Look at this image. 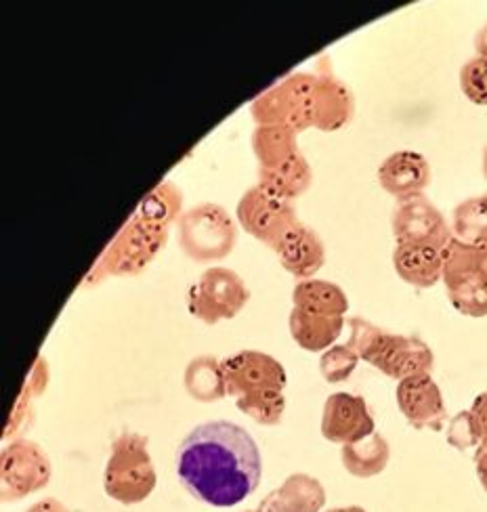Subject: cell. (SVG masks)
Masks as SVG:
<instances>
[{
  "label": "cell",
  "mask_w": 487,
  "mask_h": 512,
  "mask_svg": "<svg viewBox=\"0 0 487 512\" xmlns=\"http://www.w3.org/2000/svg\"><path fill=\"white\" fill-rule=\"evenodd\" d=\"M156 481V468L147 452V437L131 431L120 433L105 464V494L120 504H139L152 496Z\"/></svg>",
  "instance_id": "obj_3"
},
{
  "label": "cell",
  "mask_w": 487,
  "mask_h": 512,
  "mask_svg": "<svg viewBox=\"0 0 487 512\" xmlns=\"http://www.w3.org/2000/svg\"><path fill=\"white\" fill-rule=\"evenodd\" d=\"M236 215L242 229L273 252H278L288 233L301 223L290 200L269 194L261 185H252L240 198Z\"/></svg>",
  "instance_id": "obj_9"
},
{
  "label": "cell",
  "mask_w": 487,
  "mask_h": 512,
  "mask_svg": "<svg viewBox=\"0 0 487 512\" xmlns=\"http://www.w3.org/2000/svg\"><path fill=\"white\" fill-rule=\"evenodd\" d=\"M168 240V229L156 227L133 215L118 236L112 240L108 250L103 252L95 271L87 277V284L99 282V277L114 275V277H129L139 275L147 265H150L156 254L164 248Z\"/></svg>",
  "instance_id": "obj_7"
},
{
  "label": "cell",
  "mask_w": 487,
  "mask_h": 512,
  "mask_svg": "<svg viewBox=\"0 0 487 512\" xmlns=\"http://www.w3.org/2000/svg\"><path fill=\"white\" fill-rule=\"evenodd\" d=\"M288 326H290L294 343L303 351L320 353L334 347L338 336L343 334L345 317L322 313V311H311L303 307H292Z\"/></svg>",
  "instance_id": "obj_18"
},
{
  "label": "cell",
  "mask_w": 487,
  "mask_h": 512,
  "mask_svg": "<svg viewBox=\"0 0 487 512\" xmlns=\"http://www.w3.org/2000/svg\"><path fill=\"white\" fill-rule=\"evenodd\" d=\"M326 504L324 485L311 475H290L259 506V512H320Z\"/></svg>",
  "instance_id": "obj_19"
},
{
  "label": "cell",
  "mask_w": 487,
  "mask_h": 512,
  "mask_svg": "<svg viewBox=\"0 0 487 512\" xmlns=\"http://www.w3.org/2000/svg\"><path fill=\"white\" fill-rule=\"evenodd\" d=\"M391 227L397 244L435 246L446 250L454 240L452 225L443 217V212L425 196L397 202L391 217Z\"/></svg>",
  "instance_id": "obj_10"
},
{
  "label": "cell",
  "mask_w": 487,
  "mask_h": 512,
  "mask_svg": "<svg viewBox=\"0 0 487 512\" xmlns=\"http://www.w3.org/2000/svg\"><path fill=\"white\" fill-rule=\"evenodd\" d=\"M376 433L374 418L364 397L334 393L324 403L322 435L330 443L351 445Z\"/></svg>",
  "instance_id": "obj_14"
},
{
  "label": "cell",
  "mask_w": 487,
  "mask_h": 512,
  "mask_svg": "<svg viewBox=\"0 0 487 512\" xmlns=\"http://www.w3.org/2000/svg\"><path fill=\"white\" fill-rule=\"evenodd\" d=\"M452 236L471 246H487V196H473L452 212Z\"/></svg>",
  "instance_id": "obj_26"
},
{
  "label": "cell",
  "mask_w": 487,
  "mask_h": 512,
  "mask_svg": "<svg viewBox=\"0 0 487 512\" xmlns=\"http://www.w3.org/2000/svg\"><path fill=\"white\" fill-rule=\"evenodd\" d=\"M471 414L481 443H487V391L477 395V399L471 405Z\"/></svg>",
  "instance_id": "obj_33"
},
{
  "label": "cell",
  "mask_w": 487,
  "mask_h": 512,
  "mask_svg": "<svg viewBox=\"0 0 487 512\" xmlns=\"http://www.w3.org/2000/svg\"><path fill=\"white\" fill-rule=\"evenodd\" d=\"M483 175H485V179H487V145H485V149H483Z\"/></svg>",
  "instance_id": "obj_38"
},
{
  "label": "cell",
  "mask_w": 487,
  "mask_h": 512,
  "mask_svg": "<svg viewBox=\"0 0 487 512\" xmlns=\"http://www.w3.org/2000/svg\"><path fill=\"white\" fill-rule=\"evenodd\" d=\"M0 475H3V500L17 502L47 487L51 460L34 441L19 439L3 450Z\"/></svg>",
  "instance_id": "obj_11"
},
{
  "label": "cell",
  "mask_w": 487,
  "mask_h": 512,
  "mask_svg": "<svg viewBox=\"0 0 487 512\" xmlns=\"http://www.w3.org/2000/svg\"><path fill=\"white\" fill-rule=\"evenodd\" d=\"M28 512H70L66 506L59 504L57 500L49 498V500H42V502H36L34 506L28 508Z\"/></svg>",
  "instance_id": "obj_35"
},
{
  "label": "cell",
  "mask_w": 487,
  "mask_h": 512,
  "mask_svg": "<svg viewBox=\"0 0 487 512\" xmlns=\"http://www.w3.org/2000/svg\"><path fill=\"white\" fill-rule=\"evenodd\" d=\"M185 389L194 399L204 403L227 397L221 361L208 355L189 361L185 368Z\"/></svg>",
  "instance_id": "obj_25"
},
{
  "label": "cell",
  "mask_w": 487,
  "mask_h": 512,
  "mask_svg": "<svg viewBox=\"0 0 487 512\" xmlns=\"http://www.w3.org/2000/svg\"><path fill=\"white\" fill-rule=\"evenodd\" d=\"M181 208H183L181 189L171 181H164L139 204L135 215L156 227L168 229L179 217Z\"/></svg>",
  "instance_id": "obj_27"
},
{
  "label": "cell",
  "mask_w": 487,
  "mask_h": 512,
  "mask_svg": "<svg viewBox=\"0 0 487 512\" xmlns=\"http://www.w3.org/2000/svg\"><path fill=\"white\" fill-rule=\"evenodd\" d=\"M395 273L414 288H433L443 277V250L435 246L397 244L393 250Z\"/></svg>",
  "instance_id": "obj_20"
},
{
  "label": "cell",
  "mask_w": 487,
  "mask_h": 512,
  "mask_svg": "<svg viewBox=\"0 0 487 512\" xmlns=\"http://www.w3.org/2000/svg\"><path fill=\"white\" fill-rule=\"evenodd\" d=\"M238 240V227L219 204H198L181 212L179 244L196 263H215L231 254Z\"/></svg>",
  "instance_id": "obj_5"
},
{
  "label": "cell",
  "mask_w": 487,
  "mask_h": 512,
  "mask_svg": "<svg viewBox=\"0 0 487 512\" xmlns=\"http://www.w3.org/2000/svg\"><path fill=\"white\" fill-rule=\"evenodd\" d=\"M313 183V170L307 162V158L299 152L290 160H286L280 166L259 170V183L269 194L284 198V200H296L303 196L305 191Z\"/></svg>",
  "instance_id": "obj_21"
},
{
  "label": "cell",
  "mask_w": 487,
  "mask_h": 512,
  "mask_svg": "<svg viewBox=\"0 0 487 512\" xmlns=\"http://www.w3.org/2000/svg\"><path fill=\"white\" fill-rule=\"evenodd\" d=\"M452 307L467 317L487 315V246L452 240L443 250V277Z\"/></svg>",
  "instance_id": "obj_4"
},
{
  "label": "cell",
  "mask_w": 487,
  "mask_h": 512,
  "mask_svg": "<svg viewBox=\"0 0 487 512\" xmlns=\"http://www.w3.org/2000/svg\"><path fill=\"white\" fill-rule=\"evenodd\" d=\"M248 301V286L236 271L227 267H210L187 292L189 313L208 326L234 319Z\"/></svg>",
  "instance_id": "obj_8"
},
{
  "label": "cell",
  "mask_w": 487,
  "mask_h": 512,
  "mask_svg": "<svg viewBox=\"0 0 487 512\" xmlns=\"http://www.w3.org/2000/svg\"><path fill=\"white\" fill-rule=\"evenodd\" d=\"M47 380H49L47 361L42 359V357H38L36 366H34V368H32V372H30V378H28V382H26V387H24V391H21L19 401L15 403L13 414H11V420H9V424H7V433H5V437H15V435L19 433L21 424H24V414H26V416L30 414V401L34 399V395L45 393V389H47Z\"/></svg>",
  "instance_id": "obj_29"
},
{
  "label": "cell",
  "mask_w": 487,
  "mask_h": 512,
  "mask_svg": "<svg viewBox=\"0 0 487 512\" xmlns=\"http://www.w3.org/2000/svg\"><path fill=\"white\" fill-rule=\"evenodd\" d=\"M238 410L250 416L254 422L273 426L280 424L284 410H286V397L284 391H267L259 395H248L236 399Z\"/></svg>",
  "instance_id": "obj_28"
},
{
  "label": "cell",
  "mask_w": 487,
  "mask_h": 512,
  "mask_svg": "<svg viewBox=\"0 0 487 512\" xmlns=\"http://www.w3.org/2000/svg\"><path fill=\"white\" fill-rule=\"evenodd\" d=\"M282 267L299 280H311L326 263V246L320 233L305 223L296 225L278 248Z\"/></svg>",
  "instance_id": "obj_17"
},
{
  "label": "cell",
  "mask_w": 487,
  "mask_h": 512,
  "mask_svg": "<svg viewBox=\"0 0 487 512\" xmlns=\"http://www.w3.org/2000/svg\"><path fill=\"white\" fill-rule=\"evenodd\" d=\"M349 347L370 366L393 380L416 374H431L435 357L425 340L418 336L391 334L362 317L349 319Z\"/></svg>",
  "instance_id": "obj_2"
},
{
  "label": "cell",
  "mask_w": 487,
  "mask_h": 512,
  "mask_svg": "<svg viewBox=\"0 0 487 512\" xmlns=\"http://www.w3.org/2000/svg\"><path fill=\"white\" fill-rule=\"evenodd\" d=\"M355 114V97L347 84L336 78L330 59L322 57L315 70V105L313 128L322 133H334L345 128Z\"/></svg>",
  "instance_id": "obj_15"
},
{
  "label": "cell",
  "mask_w": 487,
  "mask_h": 512,
  "mask_svg": "<svg viewBox=\"0 0 487 512\" xmlns=\"http://www.w3.org/2000/svg\"><path fill=\"white\" fill-rule=\"evenodd\" d=\"M389 458H391L389 443L380 433H372L362 441L343 445L341 450L343 466L353 477H359V479H370L383 473L389 464Z\"/></svg>",
  "instance_id": "obj_22"
},
{
  "label": "cell",
  "mask_w": 487,
  "mask_h": 512,
  "mask_svg": "<svg viewBox=\"0 0 487 512\" xmlns=\"http://www.w3.org/2000/svg\"><path fill=\"white\" fill-rule=\"evenodd\" d=\"M431 164L429 160L410 149L391 154L378 168V183L397 202H406L422 196L431 185Z\"/></svg>",
  "instance_id": "obj_16"
},
{
  "label": "cell",
  "mask_w": 487,
  "mask_h": 512,
  "mask_svg": "<svg viewBox=\"0 0 487 512\" xmlns=\"http://www.w3.org/2000/svg\"><path fill=\"white\" fill-rule=\"evenodd\" d=\"M246 512H250V510H246Z\"/></svg>",
  "instance_id": "obj_39"
},
{
  "label": "cell",
  "mask_w": 487,
  "mask_h": 512,
  "mask_svg": "<svg viewBox=\"0 0 487 512\" xmlns=\"http://www.w3.org/2000/svg\"><path fill=\"white\" fill-rule=\"evenodd\" d=\"M399 412L416 431H441L448 420L446 401L431 374H416L397 384Z\"/></svg>",
  "instance_id": "obj_13"
},
{
  "label": "cell",
  "mask_w": 487,
  "mask_h": 512,
  "mask_svg": "<svg viewBox=\"0 0 487 512\" xmlns=\"http://www.w3.org/2000/svg\"><path fill=\"white\" fill-rule=\"evenodd\" d=\"M250 143L254 156H257L259 170L280 166L301 152L299 143H296V133L286 126H257Z\"/></svg>",
  "instance_id": "obj_23"
},
{
  "label": "cell",
  "mask_w": 487,
  "mask_h": 512,
  "mask_svg": "<svg viewBox=\"0 0 487 512\" xmlns=\"http://www.w3.org/2000/svg\"><path fill=\"white\" fill-rule=\"evenodd\" d=\"M460 89L471 103L487 108V59L473 57L460 68Z\"/></svg>",
  "instance_id": "obj_31"
},
{
  "label": "cell",
  "mask_w": 487,
  "mask_h": 512,
  "mask_svg": "<svg viewBox=\"0 0 487 512\" xmlns=\"http://www.w3.org/2000/svg\"><path fill=\"white\" fill-rule=\"evenodd\" d=\"M326 512H368L362 506H345V508H330Z\"/></svg>",
  "instance_id": "obj_37"
},
{
  "label": "cell",
  "mask_w": 487,
  "mask_h": 512,
  "mask_svg": "<svg viewBox=\"0 0 487 512\" xmlns=\"http://www.w3.org/2000/svg\"><path fill=\"white\" fill-rule=\"evenodd\" d=\"M177 475L196 500L231 508L257 489L263 473L259 445L240 424L215 420L189 431L177 450Z\"/></svg>",
  "instance_id": "obj_1"
},
{
  "label": "cell",
  "mask_w": 487,
  "mask_h": 512,
  "mask_svg": "<svg viewBox=\"0 0 487 512\" xmlns=\"http://www.w3.org/2000/svg\"><path fill=\"white\" fill-rule=\"evenodd\" d=\"M227 395L248 397L267 391H284L286 370L278 359L261 351H242L221 361Z\"/></svg>",
  "instance_id": "obj_12"
},
{
  "label": "cell",
  "mask_w": 487,
  "mask_h": 512,
  "mask_svg": "<svg viewBox=\"0 0 487 512\" xmlns=\"http://www.w3.org/2000/svg\"><path fill=\"white\" fill-rule=\"evenodd\" d=\"M315 74L296 72L286 76L250 105L257 126H286L296 135L313 128Z\"/></svg>",
  "instance_id": "obj_6"
},
{
  "label": "cell",
  "mask_w": 487,
  "mask_h": 512,
  "mask_svg": "<svg viewBox=\"0 0 487 512\" xmlns=\"http://www.w3.org/2000/svg\"><path fill=\"white\" fill-rule=\"evenodd\" d=\"M475 51L479 57L487 59V21L481 26V30L475 36Z\"/></svg>",
  "instance_id": "obj_36"
},
{
  "label": "cell",
  "mask_w": 487,
  "mask_h": 512,
  "mask_svg": "<svg viewBox=\"0 0 487 512\" xmlns=\"http://www.w3.org/2000/svg\"><path fill=\"white\" fill-rule=\"evenodd\" d=\"M448 443L460 452L469 450V447H479L481 445V439H479V433H477V426L473 422L471 410H462L450 420Z\"/></svg>",
  "instance_id": "obj_32"
},
{
  "label": "cell",
  "mask_w": 487,
  "mask_h": 512,
  "mask_svg": "<svg viewBox=\"0 0 487 512\" xmlns=\"http://www.w3.org/2000/svg\"><path fill=\"white\" fill-rule=\"evenodd\" d=\"M292 307L341 315L349 311V298L341 286L324 280H303L292 290Z\"/></svg>",
  "instance_id": "obj_24"
},
{
  "label": "cell",
  "mask_w": 487,
  "mask_h": 512,
  "mask_svg": "<svg viewBox=\"0 0 487 512\" xmlns=\"http://www.w3.org/2000/svg\"><path fill=\"white\" fill-rule=\"evenodd\" d=\"M475 468H477V477L481 487L487 494V443H481L475 452Z\"/></svg>",
  "instance_id": "obj_34"
},
{
  "label": "cell",
  "mask_w": 487,
  "mask_h": 512,
  "mask_svg": "<svg viewBox=\"0 0 487 512\" xmlns=\"http://www.w3.org/2000/svg\"><path fill=\"white\" fill-rule=\"evenodd\" d=\"M359 355L349 345H334L324 351L320 359V372L326 382L338 384L345 382L357 368Z\"/></svg>",
  "instance_id": "obj_30"
}]
</instances>
